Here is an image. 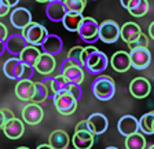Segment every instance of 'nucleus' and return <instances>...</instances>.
Listing matches in <instances>:
<instances>
[{
	"label": "nucleus",
	"mask_w": 154,
	"mask_h": 149,
	"mask_svg": "<svg viewBox=\"0 0 154 149\" xmlns=\"http://www.w3.org/2000/svg\"><path fill=\"white\" fill-rule=\"evenodd\" d=\"M23 66H25V64H23L21 59L13 57V58L7 59V61L4 62L3 73L6 74L8 79H11V80L19 81L21 78H22V73H23Z\"/></svg>",
	"instance_id": "1a4fd4ad"
},
{
	"label": "nucleus",
	"mask_w": 154,
	"mask_h": 149,
	"mask_svg": "<svg viewBox=\"0 0 154 149\" xmlns=\"http://www.w3.org/2000/svg\"><path fill=\"white\" fill-rule=\"evenodd\" d=\"M4 43H6V50L7 51H8L10 54H13V55H18V57L22 54V51L29 46L22 33H14V35H10Z\"/></svg>",
	"instance_id": "9b49d317"
},
{
	"label": "nucleus",
	"mask_w": 154,
	"mask_h": 149,
	"mask_svg": "<svg viewBox=\"0 0 154 149\" xmlns=\"http://www.w3.org/2000/svg\"><path fill=\"white\" fill-rule=\"evenodd\" d=\"M7 37H8V30L4 24L0 22V42H6Z\"/></svg>",
	"instance_id": "58836bf2"
},
{
	"label": "nucleus",
	"mask_w": 154,
	"mask_h": 149,
	"mask_svg": "<svg viewBox=\"0 0 154 149\" xmlns=\"http://www.w3.org/2000/svg\"><path fill=\"white\" fill-rule=\"evenodd\" d=\"M10 22L13 24L14 28L19 30H25L30 24H32V14L28 8L23 7H17L10 14Z\"/></svg>",
	"instance_id": "0eeeda50"
},
{
	"label": "nucleus",
	"mask_w": 154,
	"mask_h": 149,
	"mask_svg": "<svg viewBox=\"0 0 154 149\" xmlns=\"http://www.w3.org/2000/svg\"><path fill=\"white\" fill-rule=\"evenodd\" d=\"M72 149H76V148H72Z\"/></svg>",
	"instance_id": "6e6d98bb"
},
{
	"label": "nucleus",
	"mask_w": 154,
	"mask_h": 149,
	"mask_svg": "<svg viewBox=\"0 0 154 149\" xmlns=\"http://www.w3.org/2000/svg\"><path fill=\"white\" fill-rule=\"evenodd\" d=\"M66 13H67V10H66V7H65L63 2H55V3L50 2L47 4V7H45V15L52 22H62Z\"/></svg>",
	"instance_id": "a211bd4d"
},
{
	"label": "nucleus",
	"mask_w": 154,
	"mask_h": 149,
	"mask_svg": "<svg viewBox=\"0 0 154 149\" xmlns=\"http://www.w3.org/2000/svg\"><path fill=\"white\" fill-rule=\"evenodd\" d=\"M70 138L63 130H55L48 137V144L52 149H67Z\"/></svg>",
	"instance_id": "5701e85b"
},
{
	"label": "nucleus",
	"mask_w": 154,
	"mask_h": 149,
	"mask_svg": "<svg viewBox=\"0 0 154 149\" xmlns=\"http://www.w3.org/2000/svg\"><path fill=\"white\" fill-rule=\"evenodd\" d=\"M44 117V112H43L42 106L38 104H28L22 109V119L26 124L30 126H36L43 120Z\"/></svg>",
	"instance_id": "9d476101"
},
{
	"label": "nucleus",
	"mask_w": 154,
	"mask_h": 149,
	"mask_svg": "<svg viewBox=\"0 0 154 149\" xmlns=\"http://www.w3.org/2000/svg\"><path fill=\"white\" fill-rule=\"evenodd\" d=\"M63 4L67 11L83 14L84 8H85V6H87V0H63Z\"/></svg>",
	"instance_id": "c85d7f7f"
},
{
	"label": "nucleus",
	"mask_w": 154,
	"mask_h": 149,
	"mask_svg": "<svg viewBox=\"0 0 154 149\" xmlns=\"http://www.w3.org/2000/svg\"><path fill=\"white\" fill-rule=\"evenodd\" d=\"M87 51H88V58H87V64L84 71H87L91 74H98L99 76L103 71L107 69V65H109V58L105 52L99 51L98 49L92 47V46H87L85 47Z\"/></svg>",
	"instance_id": "f03ea898"
},
{
	"label": "nucleus",
	"mask_w": 154,
	"mask_h": 149,
	"mask_svg": "<svg viewBox=\"0 0 154 149\" xmlns=\"http://www.w3.org/2000/svg\"><path fill=\"white\" fill-rule=\"evenodd\" d=\"M140 35H142V29L136 22H125L121 26V39L127 44L134 43Z\"/></svg>",
	"instance_id": "4be33fe9"
},
{
	"label": "nucleus",
	"mask_w": 154,
	"mask_h": 149,
	"mask_svg": "<svg viewBox=\"0 0 154 149\" xmlns=\"http://www.w3.org/2000/svg\"><path fill=\"white\" fill-rule=\"evenodd\" d=\"M3 133L7 138L10 139H18L23 135L25 133V126H23V122L22 120L17 119L14 117L13 120L7 122L6 126L3 127Z\"/></svg>",
	"instance_id": "aec40b11"
},
{
	"label": "nucleus",
	"mask_w": 154,
	"mask_h": 149,
	"mask_svg": "<svg viewBox=\"0 0 154 149\" xmlns=\"http://www.w3.org/2000/svg\"><path fill=\"white\" fill-rule=\"evenodd\" d=\"M87 122H88V126H90L94 135H100V134L105 133L106 130H107V127H109V120L102 113L90 115L88 119H87Z\"/></svg>",
	"instance_id": "dca6fc26"
},
{
	"label": "nucleus",
	"mask_w": 154,
	"mask_h": 149,
	"mask_svg": "<svg viewBox=\"0 0 154 149\" xmlns=\"http://www.w3.org/2000/svg\"><path fill=\"white\" fill-rule=\"evenodd\" d=\"M110 65H112V68L116 72H120V73L129 71V68H132L129 52H125V51L114 52L113 57L110 58Z\"/></svg>",
	"instance_id": "2eb2a0df"
},
{
	"label": "nucleus",
	"mask_w": 154,
	"mask_h": 149,
	"mask_svg": "<svg viewBox=\"0 0 154 149\" xmlns=\"http://www.w3.org/2000/svg\"><path fill=\"white\" fill-rule=\"evenodd\" d=\"M40 49L44 54H50L52 57H55L57 54L62 51L63 49V42L58 35H54V33H50L48 37L45 39V42L40 46Z\"/></svg>",
	"instance_id": "f3484780"
},
{
	"label": "nucleus",
	"mask_w": 154,
	"mask_h": 149,
	"mask_svg": "<svg viewBox=\"0 0 154 149\" xmlns=\"http://www.w3.org/2000/svg\"><path fill=\"white\" fill-rule=\"evenodd\" d=\"M121 37V26L113 20H106L99 24V40L106 44H112Z\"/></svg>",
	"instance_id": "20e7f679"
},
{
	"label": "nucleus",
	"mask_w": 154,
	"mask_h": 149,
	"mask_svg": "<svg viewBox=\"0 0 154 149\" xmlns=\"http://www.w3.org/2000/svg\"><path fill=\"white\" fill-rule=\"evenodd\" d=\"M36 149H52L51 146H50V144H44V145H40V146H37Z\"/></svg>",
	"instance_id": "49530a36"
},
{
	"label": "nucleus",
	"mask_w": 154,
	"mask_h": 149,
	"mask_svg": "<svg viewBox=\"0 0 154 149\" xmlns=\"http://www.w3.org/2000/svg\"><path fill=\"white\" fill-rule=\"evenodd\" d=\"M17 149H30V148H26V146H19V148H17Z\"/></svg>",
	"instance_id": "603ef678"
},
{
	"label": "nucleus",
	"mask_w": 154,
	"mask_h": 149,
	"mask_svg": "<svg viewBox=\"0 0 154 149\" xmlns=\"http://www.w3.org/2000/svg\"><path fill=\"white\" fill-rule=\"evenodd\" d=\"M94 97H96L99 101H109L116 94V83L113 78L107 74H99L91 84Z\"/></svg>",
	"instance_id": "f257e3e1"
},
{
	"label": "nucleus",
	"mask_w": 154,
	"mask_h": 149,
	"mask_svg": "<svg viewBox=\"0 0 154 149\" xmlns=\"http://www.w3.org/2000/svg\"><path fill=\"white\" fill-rule=\"evenodd\" d=\"M52 101H54V105L57 108V110L61 115H63V116L73 115L77 109V102H79L67 90L57 93Z\"/></svg>",
	"instance_id": "7ed1b4c3"
},
{
	"label": "nucleus",
	"mask_w": 154,
	"mask_h": 149,
	"mask_svg": "<svg viewBox=\"0 0 154 149\" xmlns=\"http://www.w3.org/2000/svg\"><path fill=\"white\" fill-rule=\"evenodd\" d=\"M125 148L127 149H144L146 148V138L139 131L136 134L127 137L125 138Z\"/></svg>",
	"instance_id": "cd10ccee"
},
{
	"label": "nucleus",
	"mask_w": 154,
	"mask_h": 149,
	"mask_svg": "<svg viewBox=\"0 0 154 149\" xmlns=\"http://www.w3.org/2000/svg\"><path fill=\"white\" fill-rule=\"evenodd\" d=\"M22 35L26 39L28 44L38 47V46H42L45 42V39L48 37L50 33L47 32V29L43 25H40L37 22H32L25 30H22Z\"/></svg>",
	"instance_id": "39448f33"
},
{
	"label": "nucleus",
	"mask_w": 154,
	"mask_h": 149,
	"mask_svg": "<svg viewBox=\"0 0 154 149\" xmlns=\"http://www.w3.org/2000/svg\"><path fill=\"white\" fill-rule=\"evenodd\" d=\"M67 91L76 98L77 101H80L81 97H83V90H81V86L80 84H69L67 87Z\"/></svg>",
	"instance_id": "c9c22d12"
},
{
	"label": "nucleus",
	"mask_w": 154,
	"mask_h": 149,
	"mask_svg": "<svg viewBox=\"0 0 154 149\" xmlns=\"http://www.w3.org/2000/svg\"><path fill=\"white\" fill-rule=\"evenodd\" d=\"M6 51H7V50H6V43L0 42V57H2V55H3Z\"/></svg>",
	"instance_id": "c03bdc74"
},
{
	"label": "nucleus",
	"mask_w": 154,
	"mask_h": 149,
	"mask_svg": "<svg viewBox=\"0 0 154 149\" xmlns=\"http://www.w3.org/2000/svg\"><path fill=\"white\" fill-rule=\"evenodd\" d=\"M36 2H38V3H48V0H36Z\"/></svg>",
	"instance_id": "09e8293b"
},
{
	"label": "nucleus",
	"mask_w": 154,
	"mask_h": 149,
	"mask_svg": "<svg viewBox=\"0 0 154 149\" xmlns=\"http://www.w3.org/2000/svg\"><path fill=\"white\" fill-rule=\"evenodd\" d=\"M3 4H4V0H0V7L3 6Z\"/></svg>",
	"instance_id": "864d4df0"
},
{
	"label": "nucleus",
	"mask_w": 154,
	"mask_h": 149,
	"mask_svg": "<svg viewBox=\"0 0 154 149\" xmlns=\"http://www.w3.org/2000/svg\"><path fill=\"white\" fill-rule=\"evenodd\" d=\"M7 120H6V115H4L3 109H0V130H3V127L6 126Z\"/></svg>",
	"instance_id": "a19ab883"
},
{
	"label": "nucleus",
	"mask_w": 154,
	"mask_h": 149,
	"mask_svg": "<svg viewBox=\"0 0 154 149\" xmlns=\"http://www.w3.org/2000/svg\"><path fill=\"white\" fill-rule=\"evenodd\" d=\"M45 100H48L47 91H45V87L43 86L42 81H38V83H36V93H35V97H33L32 101L35 104H42Z\"/></svg>",
	"instance_id": "7c9ffc66"
},
{
	"label": "nucleus",
	"mask_w": 154,
	"mask_h": 149,
	"mask_svg": "<svg viewBox=\"0 0 154 149\" xmlns=\"http://www.w3.org/2000/svg\"><path fill=\"white\" fill-rule=\"evenodd\" d=\"M138 2H139V0H132V2H131V4H129V7H128V10H131L132 7H135V6H136V4H138Z\"/></svg>",
	"instance_id": "de8ad7c7"
},
{
	"label": "nucleus",
	"mask_w": 154,
	"mask_h": 149,
	"mask_svg": "<svg viewBox=\"0 0 154 149\" xmlns=\"http://www.w3.org/2000/svg\"><path fill=\"white\" fill-rule=\"evenodd\" d=\"M151 91V84L150 81L146 78H135L129 84V93L132 94V97L135 98H146Z\"/></svg>",
	"instance_id": "ddd939ff"
},
{
	"label": "nucleus",
	"mask_w": 154,
	"mask_h": 149,
	"mask_svg": "<svg viewBox=\"0 0 154 149\" xmlns=\"http://www.w3.org/2000/svg\"><path fill=\"white\" fill-rule=\"evenodd\" d=\"M4 2H6V3L8 4L10 8H11V7H15L17 4L19 3V0H4Z\"/></svg>",
	"instance_id": "79ce46f5"
},
{
	"label": "nucleus",
	"mask_w": 154,
	"mask_h": 149,
	"mask_svg": "<svg viewBox=\"0 0 154 149\" xmlns=\"http://www.w3.org/2000/svg\"><path fill=\"white\" fill-rule=\"evenodd\" d=\"M55 66H57V61H55L54 57L50 54L42 52L40 58L37 59V62H36V65H35V71H37L40 74L50 76V74L55 71Z\"/></svg>",
	"instance_id": "6ab92c4d"
},
{
	"label": "nucleus",
	"mask_w": 154,
	"mask_h": 149,
	"mask_svg": "<svg viewBox=\"0 0 154 149\" xmlns=\"http://www.w3.org/2000/svg\"><path fill=\"white\" fill-rule=\"evenodd\" d=\"M52 80H54V78H52V76H45V78L42 80L43 86L45 87V91H47L48 100H54V97H55V90H54Z\"/></svg>",
	"instance_id": "72a5a7b5"
},
{
	"label": "nucleus",
	"mask_w": 154,
	"mask_h": 149,
	"mask_svg": "<svg viewBox=\"0 0 154 149\" xmlns=\"http://www.w3.org/2000/svg\"><path fill=\"white\" fill-rule=\"evenodd\" d=\"M117 130L119 133L124 137H129L132 134L139 133V120L135 116L131 115H125L121 119L119 120L117 123Z\"/></svg>",
	"instance_id": "f8f14e48"
},
{
	"label": "nucleus",
	"mask_w": 154,
	"mask_h": 149,
	"mask_svg": "<svg viewBox=\"0 0 154 149\" xmlns=\"http://www.w3.org/2000/svg\"><path fill=\"white\" fill-rule=\"evenodd\" d=\"M139 131L143 135L154 134V112H147L139 119Z\"/></svg>",
	"instance_id": "bb28decb"
},
{
	"label": "nucleus",
	"mask_w": 154,
	"mask_h": 149,
	"mask_svg": "<svg viewBox=\"0 0 154 149\" xmlns=\"http://www.w3.org/2000/svg\"><path fill=\"white\" fill-rule=\"evenodd\" d=\"M84 18H85V17H84L81 13L67 11L66 15H65V18H63V21H62V24H63L65 29L69 30V32H79V29H80V26H81V24H83Z\"/></svg>",
	"instance_id": "b1692460"
},
{
	"label": "nucleus",
	"mask_w": 154,
	"mask_h": 149,
	"mask_svg": "<svg viewBox=\"0 0 154 149\" xmlns=\"http://www.w3.org/2000/svg\"><path fill=\"white\" fill-rule=\"evenodd\" d=\"M105 149H119V148H116V146H107V148H105Z\"/></svg>",
	"instance_id": "3c124183"
},
{
	"label": "nucleus",
	"mask_w": 154,
	"mask_h": 149,
	"mask_svg": "<svg viewBox=\"0 0 154 149\" xmlns=\"http://www.w3.org/2000/svg\"><path fill=\"white\" fill-rule=\"evenodd\" d=\"M42 55V50L36 47V46H30L29 44L25 50L22 51V54L19 55V59L26 65H30V66H35L37 59L40 58Z\"/></svg>",
	"instance_id": "a878e982"
},
{
	"label": "nucleus",
	"mask_w": 154,
	"mask_h": 149,
	"mask_svg": "<svg viewBox=\"0 0 154 149\" xmlns=\"http://www.w3.org/2000/svg\"><path fill=\"white\" fill-rule=\"evenodd\" d=\"M120 2H121V6L124 7V8H127V10H128V7H129V4H131L132 0H120Z\"/></svg>",
	"instance_id": "a18cd8bd"
},
{
	"label": "nucleus",
	"mask_w": 154,
	"mask_h": 149,
	"mask_svg": "<svg viewBox=\"0 0 154 149\" xmlns=\"http://www.w3.org/2000/svg\"><path fill=\"white\" fill-rule=\"evenodd\" d=\"M52 84H54V90H55V94H57V93H59V91L67 90V87H69L70 83L65 79L63 74H58V76H54Z\"/></svg>",
	"instance_id": "2f4dec72"
},
{
	"label": "nucleus",
	"mask_w": 154,
	"mask_h": 149,
	"mask_svg": "<svg viewBox=\"0 0 154 149\" xmlns=\"http://www.w3.org/2000/svg\"><path fill=\"white\" fill-rule=\"evenodd\" d=\"M95 141V135L88 131H74L72 137V144L76 149H91Z\"/></svg>",
	"instance_id": "412c9836"
},
{
	"label": "nucleus",
	"mask_w": 154,
	"mask_h": 149,
	"mask_svg": "<svg viewBox=\"0 0 154 149\" xmlns=\"http://www.w3.org/2000/svg\"><path fill=\"white\" fill-rule=\"evenodd\" d=\"M50 2H51V3H55V2H63V0H48V3H50Z\"/></svg>",
	"instance_id": "8fccbe9b"
},
{
	"label": "nucleus",
	"mask_w": 154,
	"mask_h": 149,
	"mask_svg": "<svg viewBox=\"0 0 154 149\" xmlns=\"http://www.w3.org/2000/svg\"><path fill=\"white\" fill-rule=\"evenodd\" d=\"M149 35H150V37L154 40V21L150 24V26H149Z\"/></svg>",
	"instance_id": "37998d69"
},
{
	"label": "nucleus",
	"mask_w": 154,
	"mask_h": 149,
	"mask_svg": "<svg viewBox=\"0 0 154 149\" xmlns=\"http://www.w3.org/2000/svg\"><path fill=\"white\" fill-rule=\"evenodd\" d=\"M129 14L134 17H143L147 14L149 11V2L147 0H139L138 4L135 7H132L131 10H128Z\"/></svg>",
	"instance_id": "c756f323"
},
{
	"label": "nucleus",
	"mask_w": 154,
	"mask_h": 149,
	"mask_svg": "<svg viewBox=\"0 0 154 149\" xmlns=\"http://www.w3.org/2000/svg\"><path fill=\"white\" fill-rule=\"evenodd\" d=\"M147 149H154V144H153V145H150V146H149Z\"/></svg>",
	"instance_id": "5fc2aeb1"
},
{
	"label": "nucleus",
	"mask_w": 154,
	"mask_h": 149,
	"mask_svg": "<svg viewBox=\"0 0 154 149\" xmlns=\"http://www.w3.org/2000/svg\"><path fill=\"white\" fill-rule=\"evenodd\" d=\"M36 93V83L32 80H19L15 86V95L21 101H32Z\"/></svg>",
	"instance_id": "4468645a"
},
{
	"label": "nucleus",
	"mask_w": 154,
	"mask_h": 149,
	"mask_svg": "<svg viewBox=\"0 0 154 149\" xmlns=\"http://www.w3.org/2000/svg\"><path fill=\"white\" fill-rule=\"evenodd\" d=\"M74 131H88V133H92V131H91V128H90V126H88V122H87V119L79 122Z\"/></svg>",
	"instance_id": "4c0bfd02"
},
{
	"label": "nucleus",
	"mask_w": 154,
	"mask_h": 149,
	"mask_svg": "<svg viewBox=\"0 0 154 149\" xmlns=\"http://www.w3.org/2000/svg\"><path fill=\"white\" fill-rule=\"evenodd\" d=\"M80 39L85 43H95L99 40V24L91 17H85L79 29Z\"/></svg>",
	"instance_id": "423d86ee"
},
{
	"label": "nucleus",
	"mask_w": 154,
	"mask_h": 149,
	"mask_svg": "<svg viewBox=\"0 0 154 149\" xmlns=\"http://www.w3.org/2000/svg\"><path fill=\"white\" fill-rule=\"evenodd\" d=\"M83 50H84V47H81V46H74L73 49H70V51L67 52L66 58L72 59V61H74L77 65L83 66V64H81V55H83Z\"/></svg>",
	"instance_id": "473e14b6"
},
{
	"label": "nucleus",
	"mask_w": 154,
	"mask_h": 149,
	"mask_svg": "<svg viewBox=\"0 0 154 149\" xmlns=\"http://www.w3.org/2000/svg\"><path fill=\"white\" fill-rule=\"evenodd\" d=\"M73 65H77V64L74 61H72V59H69V58L63 59V62L61 64V73H63L67 68H70V66H73Z\"/></svg>",
	"instance_id": "ea45409f"
},
{
	"label": "nucleus",
	"mask_w": 154,
	"mask_h": 149,
	"mask_svg": "<svg viewBox=\"0 0 154 149\" xmlns=\"http://www.w3.org/2000/svg\"><path fill=\"white\" fill-rule=\"evenodd\" d=\"M33 73H35V66H30V65H26L23 66V73H22V78H21V80H30L33 76Z\"/></svg>",
	"instance_id": "e433bc0d"
},
{
	"label": "nucleus",
	"mask_w": 154,
	"mask_h": 149,
	"mask_svg": "<svg viewBox=\"0 0 154 149\" xmlns=\"http://www.w3.org/2000/svg\"><path fill=\"white\" fill-rule=\"evenodd\" d=\"M65 76L70 84H81L84 81V68L80 65H73L70 68H67L63 73H61Z\"/></svg>",
	"instance_id": "393cba45"
},
{
	"label": "nucleus",
	"mask_w": 154,
	"mask_h": 149,
	"mask_svg": "<svg viewBox=\"0 0 154 149\" xmlns=\"http://www.w3.org/2000/svg\"><path fill=\"white\" fill-rule=\"evenodd\" d=\"M147 46H149V37L146 35H143V33H142V35L139 36V37L135 40L134 43L128 44V47L131 50H135V49H147Z\"/></svg>",
	"instance_id": "f704fd0d"
},
{
	"label": "nucleus",
	"mask_w": 154,
	"mask_h": 149,
	"mask_svg": "<svg viewBox=\"0 0 154 149\" xmlns=\"http://www.w3.org/2000/svg\"><path fill=\"white\" fill-rule=\"evenodd\" d=\"M129 57H131L132 68L136 69V71H143V69L149 68V65H150V62H151V54L147 49L131 50Z\"/></svg>",
	"instance_id": "6e6552de"
}]
</instances>
